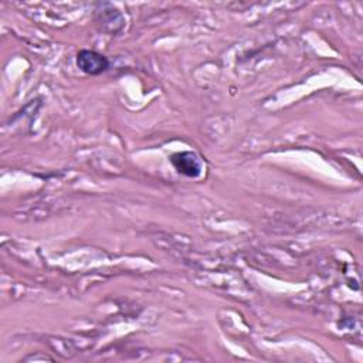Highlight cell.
I'll return each mask as SVG.
<instances>
[{
    "label": "cell",
    "instance_id": "3957f363",
    "mask_svg": "<svg viewBox=\"0 0 363 363\" xmlns=\"http://www.w3.org/2000/svg\"><path fill=\"white\" fill-rule=\"evenodd\" d=\"M111 16L114 17V22H117V20H115V17H117V19H119V17H121V15L118 13V10H115V9H112V13H111ZM103 17H105V12H104V10H103ZM100 22H101V24L105 27L107 24H110L108 22H111V19H101Z\"/></svg>",
    "mask_w": 363,
    "mask_h": 363
},
{
    "label": "cell",
    "instance_id": "6da1fadb",
    "mask_svg": "<svg viewBox=\"0 0 363 363\" xmlns=\"http://www.w3.org/2000/svg\"><path fill=\"white\" fill-rule=\"evenodd\" d=\"M78 68L88 75H98L107 71L110 63L107 57L93 50H81L77 56Z\"/></svg>",
    "mask_w": 363,
    "mask_h": 363
},
{
    "label": "cell",
    "instance_id": "7a4b0ae2",
    "mask_svg": "<svg viewBox=\"0 0 363 363\" xmlns=\"http://www.w3.org/2000/svg\"><path fill=\"white\" fill-rule=\"evenodd\" d=\"M170 162L175 169L188 177H198L202 172V163L193 152H177L170 156Z\"/></svg>",
    "mask_w": 363,
    "mask_h": 363
}]
</instances>
